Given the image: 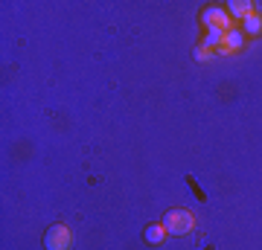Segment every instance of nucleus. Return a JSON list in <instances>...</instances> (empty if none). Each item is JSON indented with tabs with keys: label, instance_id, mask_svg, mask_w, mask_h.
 Wrapping results in <instances>:
<instances>
[{
	"label": "nucleus",
	"instance_id": "nucleus-7",
	"mask_svg": "<svg viewBox=\"0 0 262 250\" xmlns=\"http://www.w3.org/2000/svg\"><path fill=\"white\" fill-rule=\"evenodd\" d=\"M222 41H225V32H222V29H207L201 47H207V50H219V47H222Z\"/></svg>",
	"mask_w": 262,
	"mask_h": 250
},
{
	"label": "nucleus",
	"instance_id": "nucleus-6",
	"mask_svg": "<svg viewBox=\"0 0 262 250\" xmlns=\"http://www.w3.org/2000/svg\"><path fill=\"white\" fill-rule=\"evenodd\" d=\"M166 236H169V233H166L163 224H146V230H143V239L149 241V244H160Z\"/></svg>",
	"mask_w": 262,
	"mask_h": 250
},
{
	"label": "nucleus",
	"instance_id": "nucleus-3",
	"mask_svg": "<svg viewBox=\"0 0 262 250\" xmlns=\"http://www.w3.org/2000/svg\"><path fill=\"white\" fill-rule=\"evenodd\" d=\"M70 244H73V233L67 224H53L44 233V247L47 250H70Z\"/></svg>",
	"mask_w": 262,
	"mask_h": 250
},
{
	"label": "nucleus",
	"instance_id": "nucleus-5",
	"mask_svg": "<svg viewBox=\"0 0 262 250\" xmlns=\"http://www.w3.org/2000/svg\"><path fill=\"white\" fill-rule=\"evenodd\" d=\"M225 9H227V15H230V18L245 20V18H248V15L253 12V3H251V0H230Z\"/></svg>",
	"mask_w": 262,
	"mask_h": 250
},
{
	"label": "nucleus",
	"instance_id": "nucleus-4",
	"mask_svg": "<svg viewBox=\"0 0 262 250\" xmlns=\"http://www.w3.org/2000/svg\"><path fill=\"white\" fill-rule=\"evenodd\" d=\"M242 47H245V32L233 27V29L225 32V41L219 47V53H236V50H242Z\"/></svg>",
	"mask_w": 262,
	"mask_h": 250
},
{
	"label": "nucleus",
	"instance_id": "nucleus-1",
	"mask_svg": "<svg viewBox=\"0 0 262 250\" xmlns=\"http://www.w3.org/2000/svg\"><path fill=\"white\" fill-rule=\"evenodd\" d=\"M163 227H166L169 236H187V233L195 230V215L189 213V210H169L166 215H163Z\"/></svg>",
	"mask_w": 262,
	"mask_h": 250
},
{
	"label": "nucleus",
	"instance_id": "nucleus-8",
	"mask_svg": "<svg viewBox=\"0 0 262 250\" xmlns=\"http://www.w3.org/2000/svg\"><path fill=\"white\" fill-rule=\"evenodd\" d=\"M242 29L248 32V35H259V32H262V15L251 12V15H248V18L242 20Z\"/></svg>",
	"mask_w": 262,
	"mask_h": 250
},
{
	"label": "nucleus",
	"instance_id": "nucleus-2",
	"mask_svg": "<svg viewBox=\"0 0 262 250\" xmlns=\"http://www.w3.org/2000/svg\"><path fill=\"white\" fill-rule=\"evenodd\" d=\"M201 24H204V29H222V32L233 29V18L227 15L225 6H204L201 9Z\"/></svg>",
	"mask_w": 262,
	"mask_h": 250
},
{
	"label": "nucleus",
	"instance_id": "nucleus-9",
	"mask_svg": "<svg viewBox=\"0 0 262 250\" xmlns=\"http://www.w3.org/2000/svg\"><path fill=\"white\" fill-rule=\"evenodd\" d=\"M213 56H215V50H207V47H201V44L195 47V58L198 61H210Z\"/></svg>",
	"mask_w": 262,
	"mask_h": 250
}]
</instances>
